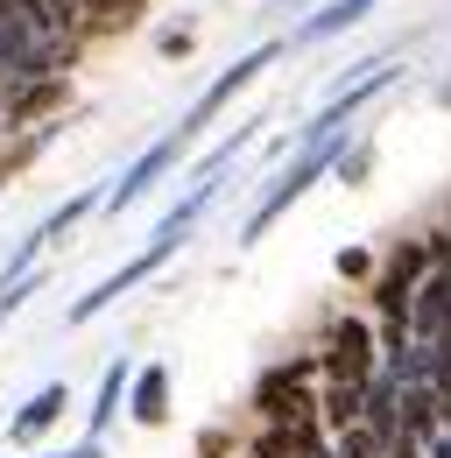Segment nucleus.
Instances as JSON below:
<instances>
[{
	"instance_id": "obj_13",
	"label": "nucleus",
	"mask_w": 451,
	"mask_h": 458,
	"mask_svg": "<svg viewBox=\"0 0 451 458\" xmlns=\"http://www.w3.org/2000/svg\"><path fill=\"white\" fill-rule=\"evenodd\" d=\"M254 134H261V114H254V120H240V127H233L226 141H212V148H205V156L191 163V183H226L219 170L233 163V156H240V148H247V141H254Z\"/></svg>"
},
{
	"instance_id": "obj_22",
	"label": "nucleus",
	"mask_w": 451,
	"mask_h": 458,
	"mask_svg": "<svg viewBox=\"0 0 451 458\" xmlns=\"http://www.w3.org/2000/svg\"><path fill=\"white\" fill-rule=\"evenodd\" d=\"M374 268H381L374 247H338V276H345V283H374Z\"/></svg>"
},
{
	"instance_id": "obj_15",
	"label": "nucleus",
	"mask_w": 451,
	"mask_h": 458,
	"mask_svg": "<svg viewBox=\"0 0 451 458\" xmlns=\"http://www.w3.org/2000/svg\"><path fill=\"white\" fill-rule=\"evenodd\" d=\"M367 416V388H353V381H325V395H318V423L325 430H353Z\"/></svg>"
},
{
	"instance_id": "obj_4",
	"label": "nucleus",
	"mask_w": 451,
	"mask_h": 458,
	"mask_svg": "<svg viewBox=\"0 0 451 458\" xmlns=\"http://www.w3.org/2000/svg\"><path fill=\"white\" fill-rule=\"evenodd\" d=\"M430 276V240H395L374 268V310L381 325H402L409 332V303H416V283Z\"/></svg>"
},
{
	"instance_id": "obj_7",
	"label": "nucleus",
	"mask_w": 451,
	"mask_h": 458,
	"mask_svg": "<svg viewBox=\"0 0 451 458\" xmlns=\"http://www.w3.org/2000/svg\"><path fill=\"white\" fill-rule=\"evenodd\" d=\"M183 156H191V134H183V127L156 134V141H149V148L127 163V176H120V183L106 191V212H127V205H141V198H149V191H156V183H163V176L183 163Z\"/></svg>"
},
{
	"instance_id": "obj_14",
	"label": "nucleus",
	"mask_w": 451,
	"mask_h": 458,
	"mask_svg": "<svg viewBox=\"0 0 451 458\" xmlns=\"http://www.w3.org/2000/svg\"><path fill=\"white\" fill-rule=\"evenodd\" d=\"M127 381H134V367H127V360H113L106 374H99V402H92V423H85V437H106V423L127 409Z\"/></svg>"
},
{
	"instance_id": "obj_3",
	"label": "nucleus",
	"mask_w": 451,
	"mask_h": 458,
	"mask_svg": "<svg viewBox=\"0 0 451 458\" xmlns=\"http://www.w3.org/2000/svg\"><path fill=\"white\" fill-rule=\"evenodd\" d=\"M176 247H183V233H163V226H156V240H149V247H141L134 261H120V268H113L106 283H92L85 296H78V303H71V310H64V318H71V325H92V318H99V310H113V303H120V296H127L134 283H149V276H163Z\"/></svg>"
},
{
	"instance_id": "obj_8",
	"label": "nucleus",
	"mask_w": 451,
	"mask_h": 458,
	"mask_svg": "<svg viewBox=\"0 0 451 458\" xmlns=\"http://www.w3.org/2000/svg\"><path fill=\"white\" fill-rule=\"evenodd\" d=\"M64 409H71V388H64V381H43L36 395L7 416V445H21V452H29V445H43L56 423H64Z\"/></svg>"
},
{
	"instance_id": "obj_25",
	"label": "nucleus",
	"mask_w": 451,
	"mask_h": 458,
	"mask_svg": "<svg viewBox=\"0 0 451 458\" xmlns=\"http://www.w3.org/2000/svg\"><path fill=\"white\" fill-rule=\"evenodd\" d=\"M198 452H205V458H226V437H219V430H205V437H198Z\"/></svg>"
},
{
	"instance_id": "obj_12",
	"label": "nucleus",
	"mask_w": 451,
	"mask_h": 458,
	"mask_svg": "<svg viewBox=\"0 0 451 458\" xmlns=\"http://www.w3.org/2000/svg\"><path fill=\"white\" fill-rule=\"evenodd\" d=\"M64 99H71L64 78H29V85L7 92V127H29L36 114H50V106H64Z\"/></svg>"
},
{
	"instance_id": "obj_9",
	"label": "nucleus",
	"mask_w": 451,
	"mask_h": 458,
	"mask_svg": "<svg viewBox=\"0 0 451 458\" xmlns=\"http://www.w3.org/2000/svg\"><path fill=\"white\" fill-rule=\"evenodd\" d=\"M127 416H134L141 430H163L169 423V367L163 360H141V367H134V381H127Z\"/></svg>"
},
{
	"instance_id": "obj_24",
	"label": "nucleus",
	"mask_w": 451,
	"mask_h": 458,
	"mask_svg": "<svg viewBox=\"0 0 451 458\" xmlns=\"http://www.w3.org/2000/svg\"><path fill=\"white\" fill-rule=\"evenodd\" d=\"M50 458H106V452H99V437H85V445H71V452H50Z\"/></svg>"
},
{
	"instance_id": "obj_1",
	"label": "nucleus",
	"mask_w": 451,
	"mask_h": 458,
	"mask_svg": "<svg viewBox=\"0 0 451 458\" xmlns=\"http://www.w3.org/2000/svg\"><path fill=\"white\" fill-rule=\"evenodd\" d=\"M345 141H353V127H345V134H318V141H303V148H296V163L268 176V191H261V198H254V212L240 219V247H261V240H268L282 219H289V205H296V198H303L318 176H332V170H338Z\"/></svg>"
},
{
	"instance_id": "obj_10",
	"label": "nucleus",
	"mask_w": 451,
	"mask_h": 458,
	"mask_svg": "<svg viewBox=\"0 0 451 458\" xmlns=\"http://www.w3.org/2000/svg\"><path fill=\"white\" fill-rule=\"evenodd\" d=\"M395 416H402V437L430 445V437L445 430V395H438L430 381H402V402H395Z\"/></svg>"
},
{
	"instance_id": "obj_21",
	"label": "nucleus",
	"mask_w": 451,
	"mask_h": 458,
	"mask_svg": "<svg viewBox=\"0 0 451 458\" xmlns=\"http://www.w3.org/2000/svg\"><path fill=\"white\" fill-rule=\"evenodd\" d=\"M36 289H43V276H36V268H29V276H14V283H0V325H7V318L36 296Z\"/></svg>"
},
{
	"instance_id": "obj_2",
	"label": "nucleus",
	"mask_w": 451,
	"mask_h": 458,
	"mask_svg": "<svg viewBox=\"0 0 451 458\" xmlns=\"http://www.w3.org/2000/svg\"><path fill=\"white\" fill-rule=\"evenodd\" d=\"M318 374L367 388V381L381 374V332H374L367 318H332V325H325V345H318Z\"/></svg>"
},
{
	"instance_id": "obj_11",
	"label": "nucleus",
	"mask_w": 451,
	"mask_h": 458,
	"mask_svg": "<svg viewBox=\"0 0 451 458\" xmlns=\"http://www.w3.org/2000/svg\"><path fill=\"white\" fill-rule=\"evenodd\" d=\"M381 0H325L318 14H303V29H296V43H332V36H345V29H360L367 14H374Z\"/></svg>"
},
{
	"instance_id": "obj_26",
	"label": "nucleus",
	"mask_w": 451,
	"mask_h": 458,
	"mask_svg": "<svg viewBox=\"0 0 451 458\" xmlns=\"http://www.w3.org/2000/svg\"><path fill=\"white\" fill-rule=\"evenodd\" d=\"M423 458H451V430H438V437L423 445Z\"/></svg>"
},
{
	"instance_id": "obj_27",
	"label": "nucleus",
	"mask_w": 451,
	"mask_h": 458,
	"mask_svg": "<svg viewBox=\"0 0 451 458\" xmlns=\"http://www.w3.org/2000/svg\"><path fill=\"white\" fill-rule=\"evenodd\" d=\"M445 233H451V226H445Z\"/></svg>"
},
{
	"instance_id": "obj_17",
	"label": "nucleus",
	"mask_w": 451,
	"mask_h": 458,
	"mask_svg": "<svg viewBox=\"0 0 451 458\" xmlns=\"http://www.w3.org/2000/svg\"><path fill=\"white\" fill-rule=\"evenodd\" d=\"M56 134H64V120H50V127H36V134H21V141H14L7 156H0V183H7V176H21V170H29V163H36V156H43V148L56 141Z\"/></svg>"
},
{
	"instance_id": "obj_5",
	"label": "nucleus",
	"mask_w": 451,
	"mask_h": 458,
	"mask_svg": "<svg viewBox=\"0 0 451 458\" xmlns=\"http://www.w3.org/2000/svg\"><path fill=\"white\" fill-rule=\"evenodd\" d=\"M276 57H282V43H261V50H247V57H233V64L219 71V78H212V85L198 92V106H191V114L176 120V127H183V134L198 141V134H205V127H212V120H219L226 106H233V99H240V92H247V85H254V78H261V71H268Z\"/></svg>"
},
{
	"instance_id": "obj_6",
	"label": "nucleus",
	"mask_w": 451,
	"mask_h": 458,
	"mask_svg": "<svg viewBox=\"0 0 451 458\" xmlns=\"http://www.w3.org/2000/svg\"><path fill=\"white\" fill-rule=\"evenodd\" d=\"M311 374H318V352H303V360H282V367H268V374L254 381V409H261L268 423H296V416H318Z\"/></svg>"
},
{
	"instance_id": "obj_19",
	"label": "nucleus",
	"mask_w": 451,
	"mask_h": 458,
	"mask_svg": "<svg viewBox=\"0 0 451 458\" xmlns=\"http://www.w3.org/2000/svg\"><path fill=\"white\" fill-rule=\"evenodd\" d=\"M21 21H36V29H56L50 0H0V36H7V29H21ZM56 36H64V29H56Z\"/></svg>"
},
{
	"instance_id": "obj_16",
	"label": "nucleus",
	"mask_w": 451,
	"mask_h": 458,
	"mask_svg": "<svg viewBox=\"0 0 451 458\" xmlns=\"http://www.w3.org/2000/svg\"><path fill=\"white\" fill-rule=\"evenodd\" d=\"M99 205H106V191H78V198H64V205H56V212H50V219L36 226V240H43V247H50V240H64V233L78 226V219H92Z\"/></svg>"
},
{
	"instance_id": "obj_20",
	"label": "nucleus",
	"mask_w": 451,
	"mask_h": 458,
	"mask_svg": "<svg viewBox=\"0 0 451 458\" xmlns=\"http://www.w3.org/2000/svg\"><path fill=\"white\" fill-rule=\"evenodd\" d=\"M367 170H374V141H345V156H338V183H367Z\"/></svg>"
},
{
	"instance_id": "obj_23",
	"label": "nucleus",
	"mask_w": 451,
	"mask_h": 458,
	"mask_svg": "<svg viewBox=\"0 0 451 458\" xmlns=\"http://www.w3.org/2000/svg\"><path fill=\"white\" fill-rule=\"evenodd\" d=\"M381 458H423V445H416V437H388V452Z\"/></svg>"
},
{
	"instance_id": "obj_18",
	"label": "nucleus",
	"mask_w": 451,
	"mask_h": 458,
	"mask_svg": "<svg viewBox=\"0 0 451 458\" xmlns=\"http://www.w3.org/2000/svg\"><path fill=\"white\" fill-rule=\"evenodd\" d=\"M71 14H85L92 29H127L134 14H141V0H64Z\"/></svg>"
}]
</instances>
